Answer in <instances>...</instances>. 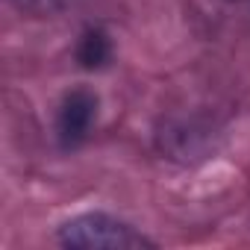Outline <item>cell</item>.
<instances>
[{"mask_svg": "<svg viewBox=\"0 0 250 250\" xmlns=\"http://www.w3.org/2000/svg\"><path fill=\"white\" fill-rule=\"evenodd\" d=\"M59 244L65 247H83V250H139L153 247L150 238H145L136 227L124 224L103 212H85L62 224Z\"/></svg>", "mask_w": 250, "mask_h": 250, "instance_id": "6da1fadb", "label": "cell"}, {"mask_svg": "<svg viewBox=\"0 0 250 250\" xmlns=\"http://www.w3.org/2000/svg\"><path fill=\"white\" fill-rule=\"evenodd\" d=\"M94 118H97V94L88 88H74L62 97L59 103V115H56V136L59 145L65 150L80 147L91 127H94Z\"/></svg>", "mask_w": 250, "mask_h": 250, "instance_id": "7a4b0ae2", "label": "cell"}, {"mask_svg": "<svg viewBox=\"0 0 250 250\" xmlns=\"http://www.w3.org/2000/svg\"><path fill=\"white\" fill-rule=\"evenodd\" d=\"M109 56H112V44H109L106 33H100V30H85L83 39H80V44H77V62H80L83 68L94 71V68H103V65L109 62Z\"/></svg>", "mask_w": 250, "mask_h": 250, "instance_id": "3957f363", "label": "cell"}, {"mask_svg": "<svg viewBox=\"0 0 250 250\" xmlns=\"http://www.w3.org/2000/svg\"><path fill=\"white\" fill-rule=\"evenodd\" d=\"M9 3H12L15 9L27 12V15H53V12H59V9L74 6L77 0H9Z\"/></svg>", "mask_w": 250, "mask_h": 250, "instance_id": "277c9868", "label": "cell"}]
</instances>
